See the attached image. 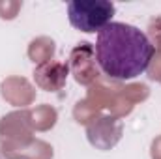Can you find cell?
<instances>
[{"label": "cell", "instance_id": "6da1fadb", "mask_svg": "<svg viewBox=\"0 0 161 159\" xmlns=\"http://www.w3.org/2000/svg\"><path fill=\"white\" fill-rule=\"evenodd\" d=\"M154 52L156 47L137 26L111 21L97 32V66L114 80H131L142 75L148 69Z\"/></svg>", "mask_w": 161, "mask_h": 159}, {"label": "cell", "instance_id": "7a4b0ae2", "mask_svg": "<svg viewBox=\"0 0 161 159\" xmlns=\"http://www.w3.org/2000/svg\"><path fill=\"white\" fill-rule=\"evenodd\" d=\"M114 15V4L109 0H71L68 19L73 28L92 34L103 30Z\"/></svg>", "mask_w": 161, "mask_h": 159}]
</instances>
